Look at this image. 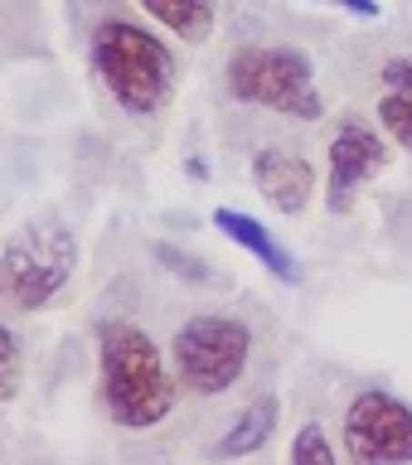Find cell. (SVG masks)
<instances>
[{"label":"cell","mask_w":412,"mask_h":465,"mask_svg":"<svg viewBox=\"0 0 412 465\" xmlns=\"http://www.w3.org/2000/svg\"><path fill=\"white\" fill-rule=\"evenodd\" d=\"M214 228L224 232V238L238 242L243 252H253V257L262 262V267H267V272L276 276V282H286V286H296V282H301L296 257H291L286 247L276 242V238H272V232L257 223L253 213H243V209H214Z\"/></svg>","instance_id":"9"},{"label":"cell","mask_w":412,"mask_h":465,"mask_svg":"<svg viewBox=\"0 0 412 465\" xmlns=\"http://www.w3.org/2000/svg\"><path fill=\"white\" fill-rule=\"evenodd\" d=\"M340 431L355 465H412V407L384 388H364L345 407Z\"/></svg>","instance_id":"6"},{"label":"cell","mask_w":412,"mask_h":465,"mask_svg":"<svg viewBox=\"0 0 412 465\" xmlns=\"http://www.w3.org/2000/svg\"><path fill=\"white\" fill-rule=\"evenodd\" d=\"M141 5L185 44H204L214 35V20H218L214 0H141Z\"/></svg>","instance_id":"11"},{"label":"cell","mask_w":412,"mask_h":465,"mask_svg":"<svg viewBox=\"0 0 412 465\" xmlns=\"http://www.w3.org/2000/svg\"><path fill=\"white\" fill-rule=\"evenodd\" d=\"M20 373H25L20 344H15V334L0 325V402L15 398V388H20Z\"/></svg>","instance_id":"14"},{"label":"cell","mask_w":412,"mask_h":465,"mask_svg":"<svg viewBox=\"0 0 412 465\" xmlns=\"http://www.w3.org/2000/svg\"><path fill=\"white\" fill-rule=\"evenodd\" d=\"M340 10L349 15H359V20H378V0H335Z\"/></svg>","instance_id":"16"},{"label":"cell","mask_w":412,"mask_h":465,"mask_svg":"<svg viewBox=\"0 0 412 465\" xmlns=\"http://www.w3.org/2000/svg\"><path fill=\"white\" fill-rule=\"evenodd\" d=\"M291 465H340L335 460V446L326 427H316V421H306L296 431V441H291Z\"/></svg>","instance_id":"12"},{"label":"cell","mask_w":412,"mask_h":465,"mask_svg":"<svg viewBox=\"0 0 412 465\" xmlns=\"http://www.w3.org/2000/svg\"><path fill=\"white\" fill-rule=\"evenodd\" d=\"M378 78H384L393 93H412V54H393Z\"/></svg>","instance_id":"15"},{"label":"cell","mask_w":412,"mask_h":465,"mask_svg":"<svg viewBox=\"0 0 412 465\" xmlns=\"http://www.w3.org/2000/svg\"><path fill=\"white\" fill-rule=\"evenodd\" d=\"M378 126H384L403 151H412V93H388L378 102Z\"/></svg>","instance_id":"13"},{"label":"cell","mask_w":412,"mask_h":465,"mask_svg":"<svg viewBox=\"0 0 412 465\" xmlns=\"http://www.w3.org/2000/svg\"><path fill=\"white\" fill-rule=\"evenodd\" d=\"M388 165V151L378 141V131H369L364 122H340L330 141V180H326V209L345 213L355 203V189L364 180H374Z\"/></svg>","instance_id":"7"},{"label":"cell","mask_w":412,"mask_h":465,"mask_svg":"<svg viewBox=\"0 0 412 465\" xmlns=\"http://www.w3.org/2000/svg\"><path fill=\"white\" fill-rule=\"evenodd\" d=\"M276 412H282V402H276V392H262V398H253L238 412V421L224 431V441H218L214 450L218 456H228V460H238V456H253V450H262L272 441V431H276Z\"/></svg>","instance_id":"10"},{"label":"cell","mask_w":412,"mask_h":465,"mask_svg":"<svg viewBox=\"0 0 412 465\" xmlns=\"http://www.w3.org/2000/svg\"><path fill=\"white\" fill-rule=\"evenodd\" d=\"M175 373L180 388L199 398H218L243 378L247 354H253V330L233 315H195L175 330Z\"/></svg>","instance_id":"4"},{"label":"cell","mask_w":412,"mask_h":465,"mask_svg":"<svg viewBox=\"0 0 412 465\" xmlns=\"http://www.w3.org/2000/svg\"><path fill=\"white\" fill-rule=\"evenodd\" d=\"M228 93L253 107H272L296 122H320L326 102L316 93V73L311 58L296 49H272V44H253L238 49L228 64Z\"/></svg>","instance_id":"3"},{"label":"cell","mask_w":412,"mask_h":465,"mask_svg":"<svg viewBox=\"0 0 412 465\" xmlns=\"http://www.w3.org/2000/svg\"><path fill=\"white\" fill-rule=\"evenodd\" d=\"M93 68L116 97V107L131 116H156L170 102L175 58L136 20H102L93 29Z\"/></svg>","instance_id":"2"},{"label":"cell","mask_w":412,"mask_h":465,"mask_svg":"<svg viewBox=\"0 0 412 465\" xmlns=\"http://www.w3.org/2000/svg\"><path fill=\"white\" fill-rule=\"evenodd\" d=\"M73 276V238L64 228H25L0 252V296L15 311H44Z\"/></svg>","instance_id":"5"},{"label":"cell","mask_w":412,"mask_h":465,"mask_svg":"<svg viewBox=\"0 0 412 465\" xmlns=\"http://www.w3.org/2000/svg\"><path fill=\"white\" fill-rule=\"evenodd\" d=\"M253 184L267 194L272 209L282 213H301L306 203H311V189H316V170L306 165L301 155L291 151H257L253 155Z\"/></svg>","instance_id":"8"},{"label":"cell","mask_w":412,"mask_h":465,"mask_svg":"<svg viewBox=\"0 0 412 465\" xmlns=\"http://www.w3.org/2000/svg\"><path fill=\"white\" fill-rule=\"evenodd\" d=\"M97 388L107 417L126 431L160 427L175 407V383L166 373V359H160L151 334L136 330L131 320L97 325Z\"/></svg>","instance_id":"1"}]
</instances>
